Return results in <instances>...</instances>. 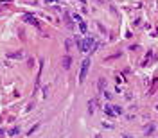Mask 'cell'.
I'll use <instances>...</instances> for the list:
<instances>
[{"mask_svg":"<svg viewBox=\"0 0 158 138\" xmlns=\"http://www.w3.org/2000/svg\"><path fill=\"white\" fill-rule=\"evenodd\" d=\"M99 92H104V79H99Z\"/></svg>","mask_w":158,"mask_h":138,"instance_id":"30bf717a","label":"cell"},{"mask_svg":"<svg viewBox=\"0 0 158 138\" xmlns=\"http://www.w3.org/2000/svg\"><path fill=\"white\" fill-rule=\"evenodd\" d=\"M63 67H65V68H67V70L70 68V56H67V58L63 59Z\"/></svg>","mask_w":158,"mask_h":138,"instance_id":"8992f818","label":"cell"},{"mask_svg":"<svg viewBox=\"0 0 158 138\" xmlns=\"http://www.w3.org/2000/svg\"><path fill=\"white\" fill-rule=\"evenodd\" d=\"M54 2H56V0H47V4H54Z\"/></svg>","mask_w":158,"mask_h":138,"instance_id":"7c38bea8","label":"cell"},{"mask_svg":"<svg viewBox=\"0 0 158 138\" xmlns=\"http://www.w3.org/2000/svg\"><path fill=\"white\" fill-rule=\"evenodd\" d=\"M93 109H95V102H93V101H90V104H88V111H90V115L93 113Z\"/></svg>","mask_w":158,"mask_h":138,"instance_id":"ba28073f","label":"cell"},{"mask_svg":"<svg viewBox=\"0 0 158 138\" xmlns=\"http://www.w3.org/2000/svg\"><path fill=\"white\" fill-rule=\"evenodd\" d=\"M20 56H22V54H20V52H16V54H11V56H9V58H13V59H18V58H20Z\"/></svg>","mask_w":158,"mask_h":138,"instance_id":"8fae6325","label":"cell"},{"mask_svg":"<svg viewBox=\"0 0 158 138\" xmlns=\"http://www.w3.org/2000/svg\"><path fill=\"white\" fill-rule=\"evenodd\" d=\"M104 113H106L108 117H117V115H115V111H113V108H110L108 104L104 106Z\"/></svg>","mask_w":158,"mask_h":138,"instance_id":"5b68a950","label":"cell"},{"mask_svg":"<svg viewBox=\"0 0 158 138\" xmlns=\"http://www.w3.org/2000/svg\"><path fill=\"white\" fill-rule=\"evenodd\" d=\"M88 68H90V59L86 58V59L83 61V65H81V72H79V83H83V81L86 79V74H88Z\"/></svg>","mask_w":158,"mask_h":138,"instance_id":"7a4b0ae2","label":"cell"},{"mask_svg":"<svg viewBox=\"0 0 158 138\" xmlns=\"http://www.w3.org/2000/svg\"><path fill=\"white\" fill-rule=\"evenodd\" d=\"M63 20H65V23H67V27L68 29H74V22H72V18H70V14H63Z\"/></svg>","mask_w":158,"mask_h":138,"instance_id":"277c9868","label":"cell"},{"mask_svg":"<svg viewBox=\"0 0 158 138\" xmlns=\"http://www.w3.org/2000/svg\"><path fill=\"white\" fill-rule=\"evenodd\" d=\"M153 131H155V124H151V126H147V127H146V135H151Z\"/></svg>","mask_w":158,"mask_h":138,"instance_id":"52a82bcc","label":"cell"},{"mask_svg":"<svg viewBox=\"0 0 158 138\" xmlns=\"http://www.w3.org/2000/svg\"><path fill=\"white\" fill-rule=\"evenodd\" d=\"M79 27H81V29H79L81 33H86V23H84V22H79Z\"/></svg>","mask_w":158,"mask_h":138,"instance_id":"9c48e42d","label":"cell"},{"mask_svg":"<svg viewBox=\"0 0 158 138\" xmlns=\"http://www.w3.org/2000/svg\"><path fill=\"white\" fill-rule=\"evenodd\" d=\"M22 20H23V22H27V23H31L33 27L40 29V22L36 20V18H34V16H31L29 13H23V14H22Z\"/></svg>","mask_w":158,"mask_h":138,"instance_id":"3957f363","label":"cell"},{"mask_svg":"<svg viewBox=\"0 0 158 138\" xmlns=\"http://www.w3.org/2000/svg\"><path fill=\"white\" fill-rule=\"evenodd\" d=\"M92 48H95V39L93 38H86V39L79 41V50L81 52H88Z\"/></svg>","mask_w":158,"mask_h":138,"instance_id":"6da1fadb","label":"cell"}]
</instances>
